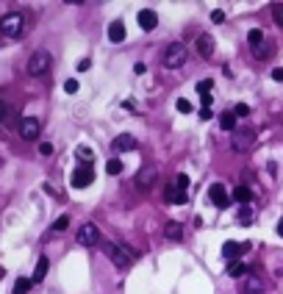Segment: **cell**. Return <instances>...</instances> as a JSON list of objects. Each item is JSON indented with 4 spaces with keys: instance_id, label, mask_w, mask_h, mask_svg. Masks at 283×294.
I'll list each match as a JSON object with an SVG mask.
<instances>
[{
    "instance_id": "obj_1",
    "label": "cell",
    "mask_w": 283,
    "mask_h": 294,
    "mask_svg": "<svg viewBox=\"0 0 283 294\" xmlns=\"http://www.w3.org/2000/svg\"><path fill=\"white\" fill-rule=\"evenodd\" d=\"M0 34L6 36V39H20L25 34V14H20V12L6 14V17L0 20Z\"/></svg>"
},
{
    "instance_id": "obj_2",
    "label": "cell",
    "mask_w": 283,
    "mask_h": 294,
    "mask_svg": "<svg viewBox=\"0 0 283 294\" xmlns=\"http://www.w3.org/2000/svg\"><path fill=\"white\" fill-rule=\"evenodd\" d=\"M50 67H53V56L48 53V50H37V53L28 59V75L31 78H42V75H48Z\"/></svg>"
},
{
    "instance_id": "obj_3",
    "label": "cell",
    "mask_w": 283,
    "mask_h": 294,
    "mask_svg": "<svg viewBox=\"0 0 283 294\" xmlns=\"http://www.w3.org/2000/svg\"><path fill=\"white\" fill-rule=\"evenodd\" d=\"M186 48H183L181 42H172L167 50H164V67L167 70H178V67H183L186 64Z\"/></svg>"
},
{
    "instance_id": "obj_4",
    "label": "cell",
    "mask_w": 283,
    "mask_h": 294,
    "mask_svg": "<svg viewBox=\"0 0 283 294\" xmlns=\"http://www.w3.org/2000/svg\"><path fill=\"white\" fill-rule=\"evenodd\" d=\"M106 255L111 258V264L117 266V269H128L133 261V252L128 250V247H120V244H106Z\"/></svg>"
},
{
    "instance_id": "obj_5",
    "label": "cell",
    "mask_w": 283,
    "mask_h": 294,
    "mask_svg": "<svg viewBox=\"0 0 283 294\" xmlns=\"http://www.w3.org/2000/svg\"><path fill=\"white\" fill-rule=\"evenodd\" d=\"M39 131H42V122L37 120V117H23L20 120V136L23 139H39Z\"/></svg>"
},
{
    "instance_id": "obj_6",
    "label": "cell",
    "mask_w": 283,
    "mask_h": 294,
    "mask_svg": "<svg viewBox=\"0 0 283 294\" xmlns=\"http://www.w3.org/2000/svg\"><path fill=\"white\" fill-rule=\"evenodd\" d=\"M208 200H211V205H217V208H228L230 205V194H228V189H225L222 183H211Z\"/></svg>"
},
{
    "instance_id": "obj_7",
    "label": "cell",
    "mask_w": 283,
    "mask_h": 294,
    "mask_svg": "<svg viewBox=\"0 0 283 294\" xmlns=\"http://www.w3.org/2000/svg\"><path fill=\"white\" fill-rule=\"evenodd\" d=\"M70 180H73V186H75V189H86L89 183H95V172H92V167H89V164H84V167H78V169H75V172H73V178H70Z\"/></svg>"
},
{
    "instance_id": "obj_8",
    "label": "cell",
    "mask_w": 283,
    "mask_h": 294,
    "mask_svg": "<svg viewBox=\"0 0 283 294\" xmlns=\"http://www.w3.org/2000/svg\"><path fill=\"white\" fill-rule=\"evenodd\" d=\"M241 294H266V286L255 272H250V275L241 280Z\"/></svg>"
},
{
    "instance_id": "obj_9",
    "label": "cell",
    "mask_w": 283,
    "mask_h": 294,
    "mask_svg": "<svg viewBox=\"0 0 283 294\" xmlns=\"http://www.w3.org/2000/svg\"><path fill=\"white\" fill-rule=\"evenodd\" d=\"M156 178H158V169L153 167V164H145V167L139 169V175H136V186L139 189H150Z\"/></svg>"
},
{
    "instance_id": "obj_10",
    "label": "cell",
    "mask_w": 283,
    "mask_h": 294,
    "mask_svg": "<svg viewBox=\"0 0 283 294\" xmlns=\"http://www.w3.org/2000/svg\"><path fill=\"white\" fill-rule=\"evenodd\" d=\"M97 241H100V233H97V228L92 222H86L84 228L78 230V244H84V247H95Z\"/></svg>"
},
{
    "instance_id": "obj_11",
    "label": "cell",
    "mask_w": 283,
    "mask_h": 294,
    "mask_svg": "<svg viewBox=\"0 0 283 294\" xmlns=\"http://www.w3.org/2000/svg\"><path fill=\"white\" fill-rule=\"evenodd\" d=\"M250 250V244H239V241H225L222 244V255L228 261H241V255Z\"/></svg>"
},
{
    "instance_id": "obj_12",
    "label": "cell",
    "mask_w": 283,
    "mask_h": 294,
    "mask_svg": "<svg viewBox=\"0 0 283 294\" xmlns=\"http://www.w3.org/2000/svg\"><path fill=\"white\" fill-rule=\"evenodd\" d=\"M194 45H197V53L203 56V59H211V56H214V36L211 34H200Z\"/></svg>"
},
{
    "instance_id": "obj_13",
    "label": "cell",
    "mask_w": 283,
    "mask_h": 294,
    "mask_svg": "<svg viewBox=\"0 0 283 294\" xmlns=\"http://www.w3.org/2000/svg\"><path fill=\"white\" fill-rule=\"evenodd\" d=\"M136 20H139V25H142V31H153L158 25V17H156L153 9H142V12L136 14Z\"/></svg>"
},
{
    "instance_id": "obj_14",
    "label": "cell",
    "mask_w": 283,
    "mask_h": 294,
    "mask_svg": "<svg viewBox=\"0 0 283 294\" xmlns=\"http://www.w3.org/2000/svg\"><path fill=\"white\" fill-rule=\"evenodd\" d=\"M233 200L239 205H250L253 203V192H250V186H247V183H239V186L233 189Z\"/></svg>"
},
{
    "instance_id": "obj_15",
    "label": "cell",
    "mask_w": 283,
    "mask_h": 294,
    "mask_svg": "<svg viewBox=\"0 0 283 294\" xmlns=\"http://www.w3.org/2000/svg\"><path fill=\"white\" fill-rule=\"evenodd\" d=\"M114 150H120V153L136 150V139H133L131 133H122V136H117V139H114Z\"/></svg>"
},
{
    "instance_id": "obj_16",
    "label": "cell",
    "mask_w": 283,
    "mask_h": 294,
    "mask_svg": "<svg viewBox=\"0 0 283 294\" xmlns=\"http://www.w3.org/2000/svg\"><path fill=\"white\" fill-rule=\"evenodd\" d=\"M14 122V108L0 97V128H9Z\"/></svg>"
},
{
    "instance_id": "obj_17",
    "label": "cell",
    "mask_w": 283,
    "mask_h": 294,
    "mask_svg": "<svg viewBox=\"0 0 283 294\" xmlns=\"http://www.w3.org/2000/svg\"><path fill=\"white\" fill-rule=\"evenodd\" d=\"M250 144H253V133H236L233 136V150L236 153L250 150Z\"/></svg>"
},
{
    "instance_id": "obj_18",
    "label": "cell",
    "mask_w": 283,
    "mask_h": 294,
    "mask_svg": "<svg viewBox=\"0 0 283 294\" xmlns=\"http://www.w3.org/2000/svg\"><path fill=\"white\" fill-rule=\"evenodd\" d=\"M109 42H114V45L125 42V25L122 23H111L109 25Z\"/></svg>"
},
{
    "instance_id": "obj_19",
    "label": "cell",
    "mask_w": 283,
    "mask_h": 294,
    "mask_svg": "<svg viewBox=\"0 0 283 294\" xmlns=\"http://www.w3.org/2000/svg\"><path fill=\"white\" fill-rule=\"evenodd\" d=\"M228 275L230 277H241V280H244V277L250 275V269H247V264H241V261H230V264H228Z\"/></svg>"
},
{
    "instance_id": "obj_20",
    "label": "cell",
    "mask_w": 283,
    "mask_h": 294,
    "mask_svg": "<svg viewBox=\"0 0 283 294\" xmlns=\"http://www.w3.org/2000/svg\"><path fill=\"white\" fill-rule=\"evenodd\" d=\"M167 200H169V203H175V205H183V203H186V192H181V189L172 183V186H167Z\"/></svg>"
},
{
    "instance_id": "obj_21",
    "label": "cell",
    "mask_w": 283,
    "mask_h": 294,
    "mask_svg": "<svg viewBox=\"0 0 283 294\" xmlns=\"http://www.w3.org/2000/svg\"><path fill=\"white\" fill-rule=\"evenodd\" d=\"M164 236H167L169 241H181L183 239V228L178 222H167V228H164Z\"/></svg>"
},
{
    "instance_id": "obj_22",
    "label": "cell",
    "mask_w": 283,
    "mask_h": 294,
    "mask_svg": "<svg viewBox=\"0 0 283 294\" xmlns=\"http://www.w3.org/2000/svg\"><path fill=\"white\" fill-rule=\"evenodd\" d=\"M48 266H50V261L42 255V258L37 261V269H34V277H31V280H34V283H42L45 275H48Z\"/></svg>"
},
{
    "instance_id": "obj_23",
    "label": "cell",
    "mask_w": 283,
    "mask_h": 294,
    "mask_svg": "<svg viewBox=\"0 0 283 294\" xmlns=\"http://www.w3.org/2000/svg\"><path fill=\"white\" fill-rule=\"evenodd\" d=\"M219 128H222V131H236V114L233 111L219 114Z\"/></svg>"
},
{
    "instance_id": "obj_24",
    "label": "cell",
    "mask_w": 283,
    "mask_h": 294,
    "mask_svg": "<svg viewBox=\"0 0 283 294\" xmlns=\"http://www.w3.org/2000/svg\"><path fill=\"white\" fill-rule=\"evenodd\" d=\"M261 42H264V34H261L258 28H253L250 34H247V45H250V48L258 50V48H261Z\"/></svg>"
},
{
    "instance_id": "obj_25",
    "label": "cell",
    "mask_w": 283,
    "mask_h": 294,
    "mask_svg": "<svg viewBox=\"0 0 283 294\" xmlns=\"http://www.w3.org/2000/svg\"><path fill=\"white\" fill-rule=\"evenodd\" d=\"M31 277H17V283H14V294H28V288H31Z\"/></svg>"
},
{
    "instance_id": "obj_26",
    "label": "cell",
    "mask_w": 283,
    "mask_h": 294,
    "mask_svg": "<svg viewBox=\"0 0 283 294\" xmlns=\"http://www.w3.org/2000/svg\"><path fill=\"white\" fill-rule=\"evenodd\" d=\"M78 158H84V164H89L92 167V158H95V153H92V147H86V144H78Z\"/></svg>"
},
{
    "instance_id": "obj_27",
    "label": "cell",
    "mask_w": 283,
    "mask_h": 294,
    "mask_svg": "<svg viewBox=\"0 0 283 294\" xmlns=\"http://www.w3.org/2000/svg\"><path fill=\"white\" fill-rule=\"evenodd\" d=\"M239 222L241 225H250V222H253V211H250V205H241V208H239Z\"/></svg>"
},
{
    "instance_id": "obj_28",
    "label": "cell",
    "mask_w": 283,
    "mask_h": 294,
    "mask_svg": "<svg viewBox=\"0 0 283 294\" xmlns=\"http://www.w3.org/2000/svg\"><path fill=\"white\" fill-rule=\"evenodd\" d=\"M67 228H70V216H59V219H56V222H53V230H56V233H61V230H67Z\"/></svg>"
},
{
    "instance_id": "obj_29",
    "label": "cell",
    "mask_w": 283,
    "mask_h": 294,
    "mask_svg": "<svg viewBox=\"0 0 283 294\" xmlns=\"http://www.w3.org/2000/svg\"><path fill=\"white\" fill-rule=\"evenodd\" d=\"M106 172H109V175H120V172H122V161H117V158H111V161L106 164Z\"/></svg>"
},
{
    "instance_id": "obj_30",
    "label": "cell",
    "mask_w": 283,
    "mask_h": 294,
    "mask_svg": "<svg viewBox=\"0 0 283 294\" xmlns=\"http://www.w3.org/2000/svg\"><path fill=\"white\" fill-rule=\"evenodd\" d=\"M272 17H275V23L283 28V3H275V6H272Z\"/></svg>"
},
{
    "instance_id": "obj_31",
    "label": "cell",
    "mask_w": 283,
    "mask_h": 294,
    "mask_svg": "<svg viewBox=\"0 0 283 294\" xmlns=\"http://www.w3.org/2000/svg\"><path fill=\"white\" fill-rule=\"evenodd\" d=\"M178 111H181V114H192V111H194V106L186 100V97H181V100H178Z\"/></svg>"
},
{
    "instance_id": "obj_32",
    "label": "cell",
    "mask_w": 283,
    "mask_h": 294,
    "mask_svg": "<svg viewBox=\"0 0 283 294\" xmlns=\"http://www.w3.org/2000/svg\"><path fill=\"white\" fill-rule=\"evenodd\" d=\"M211 86H214V81H211V78L200 81V84H197V92H200V97H203V95H208V92H211Z\"/></svg>"
},
{
    "instance_id": "obj_33",
    "label": "cell",
    "mask_w": 283,
    "mask_h": 294,
    "mask_svg": "<svg viewBox=\"0 0 283 294\" xmlns=\"http://www.w3.org/2000/svg\"><path fill=\"white\" fill-rule=\"evenodd\" d=\"M172 183H175V186H178V189H181V192H186V189H189V178H186V175H178V178H175L172 180Z\"/></svg>"
},
{
    "instance_id": "obj_34",
    "label": "cell",
    "mask_w": 283,
    "mask_h": 294,
    "mask_svg": "<svg viewBox=\"0 0 283 294\" xmlns=\"http://www.w3.org/2000/svg\"><path fill=\"white\" fill-rule=\"evenodd\" d=\"M64 92L75 95V92H78V81H75V78H67V81H64Z\"/></svg>"
},
{
    "instance_id": "obj_35",
    "label": "cell",
    "mask_w": 283,
    "mask_h": 294,
    "mask_svg": "<svg viewBox=\"0 0 283 294\" xmlns=\"http://www.w3.org/2000/svg\"><path fill=\"white\" fill-rule=\"evenodd\" d=\"M233 114H236V117H247V114H250V106H244V103H239V106L233 108Z\"/></svg>"
},
{
    "instance_id": "obj_36",
    "label": "cell",
    "mask_w": 283,
    "mask_h": 294,
    "mask_svg": "<svg viewBox=\"0 0 283 294\" xmlns=\"http://www.w3.org/2000/svg\"><path fill=\"white\" fill-rule=\"evenodd\" d=\"M269 56H272V50H269V48H264V45H261V48L255 50V59H269Z\"/></svg>"
},
{
    "instance_id": "obj_37",
    "label": "cell",
    "mask_w": 283,
    "mask_h": 294,
    "mask_svg": "<svg viewBox=\"0 0 283 294\" xmlns=\"http://www.w3.org/2000/svg\"><path fill=\"white\" fill-rule=\"evenodd\" d=\"M39 153H42V156H50V153H53V144H50V142H42V144H39Z\"/></svg>"
},
{
    "instance_id": "obj_38",
    "label": "cell",
    "mask_w": 283,
    "mask_h": 294,
    "mask_svg": "<svg viewBox=\"0 0 283 294\" xmlns=\"http://www.w3.org/2000/svg\"><path fill=\"white\" fill-rule=\"evenodd\" d=\"M197 117H200V120H203V122H208L214 114H211V108H200V111H197Z\"/></svg>"
},
{
    "instance_id": "obj_39",
    "label": "cell",
    "mask_w": 283,
    "mask_h": 294,
    "mask_svg": "<svg viewBox=\"0 0 283 294\" xmlns=\"http://www.w3.org/2000/svg\"><path fill=\"white\" fill-rule=\"evenodd\" d=\"M222 20H225V12H219V9H217V12H211V23H222Z\"/></svg>"
},
{
    "instance_id": "obj_40",
    "label": "cell",
    "mask_w": 283,
    "mask_h": 294,
    "mask_svg": "<svg viewBox=\"0 0 283 294\" xmlns=\"http://www.w3.org/2000/svg\"><path fill=\"white\" fill-rule=\"evenodd\" d=\"M272 81H277V84L283 81V67H275V70H272Z\"/></svg>"
},
{
    "instance_id": "obj_41",
    "label": "cell",
    "mask_w": 283,
    "mask_h": 294,
    "mask_svg": "<svg viewBox=\"0 0 283 294\" xmlns=\"http://www.w3.org/2000/svg\"><path fill=\"white\" fill-rule=\"evenodd\" d=\"M89 67H92V61H89V59H84V61H81V64H78V72H86V70H89Z\"/></svg>"
},
{
    "instance_id": "obj_42",
    "label": "cell",
    "mask_w": 283,
    "mask_h": 294,
    "mask_svg": "<svg viewBox=\"0 0 283 294\" xmlns=\"http://www.w3.org/2000/svg\"><path fill=\"white\" fill-rule=\"evenodd\" d=\"M133 72H136V75H145V72H147V67H145V64H142V61H139V64H136V67H133Z\"/></svg>"
},
{
    "instance_id": "obj_43",
    "label": "cell",
    "mask_w": 283,
    "mask_h": 294,
    "mask_svg": "<svg viewBox=\"0 0 283 294\" xmlns=\"http://www.w3.org/2000/svg\"><path fill=\"white\" fill-rule=\"evenodd\" d=\"M200 100H203V108H211V100H214V97H211V95H203Z\"/></svg>"
},
{
    "instance_id": "obj_44",
    "label": "cell",
    "mask_w": 283,
    "mask_h": 294,
    "mask_svg": "<svg viewBox=\"0 0 283 294\" xmlns=\"http://www.w3.org/2000/svg\"><path fill=\"white\" fill-rule=\"evenodd\" d=\"M277 236H283V216L277 219Z\"/></svg>"
},
{
    "instance_id": "obj_45",
    "label": "cell",
    "mask_w": 283,
    "mask_h": 294,
    "mask_svg": "<svg viewBox=\"0 0 283 294\" xmlns=\"http://www.w3.org/2000/svg\"><path fill=\"white\" fill-rule=\"evenodd\" d=\"M0 277H3V266H0Z\"/></svg>"
}]
</instances>
